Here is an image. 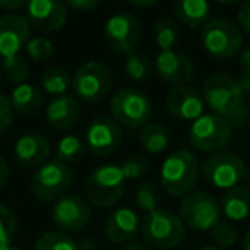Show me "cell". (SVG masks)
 Returning a JSON list of instances; mask_svg holds the SVG:
<instances>
[{
	"instance_id": "obj_1",
	"label": "cell",
	"mask_w": 250,
	"mask_h": 250,
	"mask_svg": "<svg viewBox=\"0 0 250 250\" xmlns=\"http://www.w3.org/2000/svg\"><path fill=\"white\" fill-rule=\"evenodd\" d=\"M204 103L212 113L226 118L231 125H240L247 120L249 111L245 108V94L238 79L229 74H212L206 79L202 87Z\"/></svg>"
},
{
	"instance_id": "obj_2",
	"label": "cell",
	"mask_w": 250,
	"mask_h": 250,
	"mask_svg": "<svg viewBox=\"0 0 250 250\" xmlns=\"http://www.w3.org/2000/svg\"><path fill=\"white\" fill-rule=\"evenodd\" d=\"M201 177V163L188 149H177L168 154L160 170L161 187L173 197H185L194 192Z\"/></svg>"
},
{
	"instance_id": "obj_3",
	"label": "cell",
	"mask_w": 250,
	"mask_h": 250,
	"mask_svg": "<svg viewBox=\"0 0 250 250\" xmlns=\"http://www.w3.org/2000/svg\"><path fill=\"white\" fill-rule=\"evenodd\" d=\"M184 221L180 216L168 209H154L141 219V235L147 245L154 249H175L185 238Z\"/></svg>"
},
{
	"instance_id": "obj_4",
	"label": "cell",
	"mask_w": 250,
	"mask_h": 250,
	"mask_svg": "<svg viewBox=\"0 0 250 250\" xmlns=\"http://www.w3.org/2000/svg\"><path fill=\"white\" fill-rule=\"evenodd\" d=\"M125 177L117 165H101L94 168L86 180V201L94 208H111L125 192Z\"/></svg>"
},
{
	"instance_id": "obj_5",
	"label": "cell",
	"mask_w": 250,
	"mask_h": 250,
	"mask_svg": "<svg viewBox=\"0 0 250 250\" xmlns=\"http://www.w3.org/2000/svg\"><path fill=\"white\" fill-rule=\"evenodd\" d=\"M111 118L127 129H143L149 124L153 104L147 94L134 87H122L110 100Z\"/></svg>"
},
{
	"instance_id": "obj_6",
	"label": "cell",
	"mask_w": 250,
	"mask_h": 250,
	"mask_svg": "<svg viewBox=\"0 0 250 250\" xmlns=\"http://www.w3.org/2000/svg\"><path fill=\"white\" fill-rule=\"evenodd\" d=\"M201 43L202 48L211 57L219 60H228L240 53L243 45V35L242 29L233 21L218 18L211 19L202 26Z\"/></svg>"
},
{
	"instance_id": "obj_7",
	"label": "cell",
	"mask_w": 250,
	"mask_h": 250,
	"mask_svg": "<svg viewBox=\"0 0 250 250\" xmlns=\"http://www.w3.org/2000/svg\"><path fill=\"white\" fill-rule=\"evenodd\" d=\"M178 216L185 228L194 231H211L223 218L221 204L212 194L204 190H194L182 197Z\"/></svg>"
},
{
	"instance_id": "obj_8",
	"label": "cell",
	"mask_w": 250,
	"mask_h": 250,
	"mask_svg": "<svg viewBox=\"0 0 250 250\" xmlns=\"http://www.w3.org/2000/svg\"><path fill=\"white\" fill-rule=\"evenodd\" d=\"M74 182V171L59 158L48 160L35 171L31 178V192L38 201L55 202L67 195Z\"/></svg>"
},
{
	"instance_id": "obj_9",
	"label": "cell",
	"mask_w": 250,
	"mask_h": 250,
	"mask_svg": "<svg viewBox=\"0 0 250 250\" xmlns=\"http://www.w3.org/2000/svg\"><path fill=\"white\" fill-rule=\"evenodd\" d=\"M113 86L110 67L98 60H89L77 67L72 76V93L77 100L86 103L101 101Z\"/></svg>"
},
{
	"instance_id": "obj_10",
	"label": "cell",
	"mask_w": 250,
	"mask_h": 250,
	"mask_svg": "<svg viewBox=\"0 0 250 250\" xmlns=\"http://www.w3.org/2000/svg\"><path fill=\"white\" fill-rule=\"evenodd\" d=\"M233 125L216 113H204L195 118L188 129V143L201 153H216L231 141Z\"/></svg>"
},
{
	"instance_id": "obj_11",
	"label": "cell",
	"mask_w": 250,
	"mask_h": 250,
	"mask_svg": "<svg viewBox=\"0 0 250 250\" xmlns=\"http://www.w3.org/2000/svg\"><path fill=\"white\" fill-rule=\"evenodd\" d=\"M245 173V163L240 156L229 151L211 153L201 165V175L212 187L228 190L242 184Z\"/></svg>"
},
{
	"instance_id": "obj_12",
	"label": "cell",
	"mask_w": 250,
	"mask_h": 250,
	"mask_svg": "<svg viewBox=\"0 0 250 250\" xmlns=\"http://www.w3.org/2000/svg\"><path fill=\"white\" fill-rule=\"evenodd\" d=\"M143 36V24L132 14L118 12L104 22V40L115 55H129L136 52Z\"/></svg>"
},
{
	"instance_id": "obj_13",
	"label": "cell",
	"mask_w": 250,
	"mask_h": 250,
	"mask_svg": "<svg viewBox=\"0 0 250 250\" xmlns=\"http://www.w3.org/2000/svg\"><path fill=\"white\" fill-rule=\"evenodd\" d=\"M52 221L63 233H79L91 221V206L81 195L67 194L53 202Z\"/></svg>"
},
{
	"instance_id": "obj_14",
	"label": "cell",
	"mask_w": 250,
	"mask_h": 250,
	"mask_svg": "<svg viewBox=\"0 0 250 250\" xmlns=\"http://www.w3.org/2000/svg\"><path fill=\"white\" fill-rule=\"evenodd\" d=\"M122 127L111 117H96L89 122L84 136L86 149L98 158H108L120 147Z\"/></svg>"
},
{
	"instance_id": "obj_15",
	"label": "cell",
	"mask_w": 250,
	"mask_h": 250,
	"mask_svg": "<svg viewBox=\"0 0 250 250\" xmlns=\"http://www.w3.org/2000/svg\"><path fill=\"white\" fill-rule=\"evenodd\" d=\"M31 24L18 14H5L0 18V59L9 60L18 57L31 38Z\"/></svg>"
},
{
	"instance_id": "obj_16",
	"label": "cell",
	"mask_w": 250,
	"mask_h": 250,
	"mask_svg": "<svg viewBox=\"0 0 250 250\" xmlns=\"http://www.w3.org/2000/svg\"><path fill=\"white\" fill-rule=\"evenodd\" d=\"M26 19L43 33H57L67 22V5L63 0H28Z\"/></svg>"
},
{
	"instance_id": "obj_17",
	"label": "cell",
	"mask_w": 250,
	"mask_h": 250,
	"mask_svg": "<svg viewBox=\"0 0 250 250\" xmlns=\"http://www.w3.org/2000/svg\"><path fill=\"white\" fill-rule=\"evenodd\" d=\"M154 70L161 81L171 86H184L194 77V63L185 53L177 50L160 52L154 60Z\"/></svg>"
},
{
	"instance_id": "obj_18",
	"label": "cell",
	"mask_w": 250,
	"mask_h": 250,
	"mask_svg": "<svg viewBox=\"0 0 250 250\" xmlns=\"http://www.w3.org/2000/svg\"><path fill=\"white\" fill-rule=\"evenodd\" d=\"M14 160L19 167L26 170H38L43 163H46L52 153L50 143L43 134L29 132L22 134L14 144Z\"/></svg>"
},
{
	"instance_id": "obj_19",
	"label": "cell",
	"mask_w": 250,
	"mask_h": 250,
	"mask_svg": "<svg viewBox=\"0 0 250 250\" xmlns=\"http://www.w3.org/2000/svg\"><path fill=\"white\" fill-rule=\"evenodd\" d=\"M204 98L194 87L175 86L167 94V108L173 117L180 120L194 122L201 115H204Z\"/></svg>"
},
{
	"instance_id": "obj_20",
	"label": "cell",
	"mask_w": 250,
	"mask_h": 250,
	"mask_svg": "<svg viewBox=\"0 0 250 250\" xmlns=\"http://www.w3.org/2000/svg\"><path fill=\"white\" fill-rule=\"evenodd\" d=\"M137 233H141V218L130 208L115 209L104 221V235L111 243H117V245L132 242Z\"/></svg>"
},
{
	"instance_id": "obj_21",
	"label": "cell",
	"mask_w": 250,
	"mask_h": 250,
	"mask_svg": "<svg viewBox=\"0 0 250 250\" xmlns=\"http://www.w3.org/2000/svg\"><path fill=\"white\" fill-rule=\"evenodd\" d=\"M81 115L79 101L74 94H62L55 96L48 103L45 110L46 122L52 129L57 130H67L77 124Z\"/></svg>"
},
{
	"instance_id": "obj_22",
	"label": "cell",
	"mask_w": 250,
	"mask_h": 250,
	"mask_svg": "<svg viewBox=\"0 0 250 250\" xmlns=\"http://www.w3.org/2000/svg\"><path fill=\"white\" fill-rule=\"evenodd\" d=\"M221 211L228 221H243L250 216V188L236 185L225 190L221 197Z\"/></svg>"
},
{
	"instance_id": "obj_23",
	"label": "cell",
	"mask_w": 250,
	"mask_h": 250,
	"mask_svg": "<svg viewBox=\"0 0 250 250\" xmlns=\"http://www.w3.org/2000/svg\"><path fill=\"white\" fill-rule=\"evenodd\" d=\"M211 5L209 0H177L175 2V18L187 28H199L209 21Z\"/></svg>"
},
{
	"instance_id": "obj_24",
	"label": "cell",
	"mask_w": 250,
	"mask_h": 250,
	"mask_svg": "<svg viewBox=\"0 0 250 250\" xmlns=\"http://www.w3.org/2000/svg\"><path fill=\"white\" fill-rule=\"evenodd\" d=\"M12 110L21 115H35L43 106V93L36 86L28 83L16 84L9 98Z\"/></svg>"
},
{
	"instance_id": "obj_25",
	"label": "cell",
	"mask_w": 250,
	"mask_h": 250,
	"mask_svg": "<svg viewBox=\"0 0 250 250\" xmlns=\"http://www.w3.org/2000/svg\"><path fill=\"white\" fill-rule=\"evenodd\" d=\"M139 143L147 153L160 154L170 144V132L161 124H146L139 132Z\"/></svg>"
},
{
	"instance_id": "obj_26",
	"label": "cell",
	"mask_w": 250,
	"mask_h": 250,
	"mask_svg": "<svg viewBox=\"0 0 250 250\" xmlns=\"http://www.w3.org/2000/svg\"><path fill=\"white\" fill-rule=\"evenodd\" d=\"M42 87L50 96H62L72 89V76L63 67H48L42 74Z\"/></svg>"
},
{
	"instance_id": "obj_27",
	"label": "cell",
	"mask_w": 250,
	"mask_h": 250,
	"mask_svg": "<svg viewBox=\"0 0 250 250\" xmlns=\"http://www.w3.org/2000/svg\"><path fill=\"white\" fill-rule=\"evenodd\" d=\"M154 69L153 60L147 55L141 52H132L129 55H125L124 60V70L127 74V77L136 83H144L151 77Z\"/></svg>"
},
{
	"instance_id": "obj_28",
	"label": "cell",
	"mask_w": 250,
	"mask_h": 250,
	"mask_svg": "<svg viewBox=\"0 0 250 250\" xmlns=\"http://www.w3.org/2000/svg\"><path fill=\"white\" fill-rule=\"evenodd\" d=\"M35 250H81V245L69 233L46 231L36 240Z\"/></svg>"
},
{
	"instance_id": "obj_29",
	"label": "cell",
	"mask_w": 250,
	"mask_h": 250,
	"mask_svg": "<svg viewBox=\"0 0 250 250\" xmlns=\"http://www.w3.org/2000/svg\"><path fill=\"white\" fill-rule=\"evenodd\" d=\"M86 143L76 134L70 136H63L62 139L57 143V158L63 163H76L77 160L84 156L86 153Z\"/></svg>"
},
{
	"instance_id": "obj_30",
	"label": "cell",
	"mask_w": 250,
	"mask_h": 250,
	"mask_svg": "<svg viewBox=\"0 0 250 250\" xmlns=\"http://www.w3.org/2000/svg\"><path fill=\"white\" fill-rule=\"evenodd\" d=\"M154 40L156 45L160 46L161 52H168V50H175L178 40H180V31L178 26L175 24L171 19L161 18L154 24Z\"/></svg>"
},
{
	"instance_id": "obj_31",
	"label": "cell",
	"mask_w": 250,
	"mask_h": 250,
	"mask_svg": "<svg viewBox=\"0 0 250 250\" xmlns=\"http://www.w3.org/2000/svg\"><path fill=\"white\" fill-rule=\"evenodd\" d=\"M161 202V194L160 187H158L156 182L147 180L137 187L136 190V204L139 206V209H143L144 212L154 211V209L160 208Z\"/></svg>"
},
{
	"instance_id": "obj_32",
	"label": "cell",
	"mask_w": 250,
	"mask_h": 250,
	"mask_svg": "<svg viewBox=\"0 0 250 250\" xmlns=\"http://www.w3.org/2000/svg\"><path fill=\"white\" fill-rule=\"evenodd\" d=\"M16 235H18V218L7 206L0 202V250L12 245Z\"/></svg>"
},
{
	"instance_id": "obj_33",
	"label": "cell",
	"mask_w": 250,
	"mask_h": 250,
	"mask_svg": "<svg viewBox=\"0 0 250 250\" xmlns=\"http://www.w3.org/2000/svg\"><path fill=\"white\" fill-rule=\"evenodd\" d=\"M24 50H26V53H28L29 59L35 60V62H46V60L52 59L53 53H55L53 43L50 42L48 38H42V36L29 40Z\"/></svg>"
},
{
	"instance_id": "obj_34",
	"label": "cell",
	"mask_w": 250,
	"mask_h": 250,
	"mask_svg": "<svg viewBox=\"0 0 250 250\" xmlns=\"http://www.w3.org/2000/svg\"><path fill=\"white\" fill-rule=\"evenodd\" d=\"M125 180H137L149 170V160L144 154H132L120 165Z\"/></svg>"
},
{
	"instance_id": "obj_35",
	"label": "cell",
	"mask_w": 250,
	"mask_h": 250,
	"mask_svg": "<svg viewBox=\"0 0 250 250\" xmlns=\"http://www.w3.org/2000/svg\"><path fill=\"white\" fill-rule=\"evenodd\" d=\"M4 72L9 81H12L16 84H21L29 77V65L24 57L18 55L14 59L4 60Z\"/></svg>"
},
{
	"instance_id": "obj_36",
	"label": "cell",
	"mask_w": 250,
	"mask_h": 250,
	"mask_svg": "<svg viewBox=\"0 0 250 250\" xmlns=\"http://www.w3.org/2000/svg\"><path fill=\"white\" fill-rule=\"evenodd\" d=\"M211 231L212 238L219 245V249L233 247L236 243V240H238V231H236V228L229 221H219Z\"/></svg>"
},
{
	"instance_id": "obj_37",
	"label": "cell",
	"mask_w": 250,
	"mask_h": 250,
	"mask_svg": "<svg viewBox=\"0 0 250 250\" xmlns=\"http://www.w3.org/2000/svg\"><path fill=\"white\" fill-rule=\"evenodd\" d=\"M12 113H14V110H12L9 98L0 94V136L9 129V125L12 122Z\"/></svg>"
},
{
	"instance_id": "obj_38",
	"label": "cell",
	"mask_w": 250,
	"mask_h": 250,
	"mask_svg": "<svg viewBox=\"0 0 250 250\" xmlns=\"http://www.w3.org/2000/svg\"><path fill=\"white\" fill-rule=\"evenodd\" d=\"M238 28L250 35V0H243L238 9Z\"/></svg>"
},
{
	"instance_id": "obj_39",
	"label": "cell",
	"mask_w": 250,
	"mask_h": 250,
	"mask_svg": "<svg viewBox=\"0 0 250 250\" xmlns=\"http://www.w3.org/2000/svg\"><path fill=\"white\" fill-rule=\"evenodd\" d=\"M63 2H65L67 7L74 9V11L86 12V11H91V9L98 7L103 0H63Z\"/></svg>"
},
{
	"instance_id": "obj_40",
	"label": "cell",
	"mask_w": 250,
	"mask_h": 250,
	"mask_svg": "<svg viewBox=\"0 0 250 250\" xmlns=\"http://www.w3.org/2000/svg\"><path fill=\"white\" fill-rule=\"evenodd\" d=\"M9 175H11V168L9 163L2 154H0V188L5 187V184L9 182Z\"/></svg>"
},
{
	"instance_id": "obj_41",
	"label": "cell",
	"mask_w": 250,
	"mask_h": 250,
	"mask_svg": "<svg viewBox=\"0 0 250 250\" xmlns=\"http://www.w3.org/2000/svg\"><path fill=\"white\" fill-rule=\"evenodd\" d=\"M238 83H240V87H242L243 94L250 96V70H242V76H240Z\"/></svg>"
},
{
	"instance_id": "obj_42",
	"label": "cell",
	"mask_w": 250,
	"mask_h": 250,
	"mask_svg": "<svg viewBox=\"0 0 250 250\" xmlns=\"http://www.w3.org/2000/svg\"><path fill=\"white\" fill-rule=\"evenodd\" d=\"M24 4H28V0H0V7L12 11V9H19Z\"/></svg>"
},
{
	"instance_id": "obj_43",
	"label": "cell",
	"mask_w": 250,
	"mask_h": 250,
	"mask_svg": "<svg viewBox=\"0 0 250 250\" xmlns=\"http://www.w3.org/2000/svg\"><path fill=\"white\" fill-rule=\"evenodd\" d=\"M240 65L242 70H250V46L240 52Z\"/></svg>"
},
{
	"instance_id": "obj_44",
	"label": "cell",
	"mask_w": 250,
	"mask_h": 250,
	"mask_svg": "<svg viewBox=\"0 0 250 250\" xmlns=\"http://www.w3.org/2000/svg\"><path fill=\"white\" fill-rule=\"evenodd\" d=\"M118 250H147L144 243H139V242H127L124 245H120Z\"/></svg>"
},
{
	"instance_id": "obj_45",
	"label": "cell",
	"mask_w": 250,
	"mask_h": 250,
	"mask_svg": "<svg viewBox=\"0 0 250 250\" xmlns=\"http://www.w3.org/2000/svg\"><path fill=\"white\" fill-rule=\"evenodd\" d=\"M129 4H132L134 7H139V9H146V7H151L158 2V0H127Z\"/></svg>"
},
{
	"instance_id": "obj_46",
	"label": "cell",
	"mask_w": 250,
	"mask_h": 250,
	"mask_svg": "<svg viewBox=\"0 0 250 250\" xmlns=\"http://www.w3.org/2000/svg\"><path fill=\"white\" fill-rule=\"evenodd\" d=\"M242 249H243V250H250V228L247 229L245 236H243V242H242Z\"/></svg>"
},
{
	"instance_id": "obj_47",
	"label": "cell",
	"mask_w": 250,
	"mask_h": 250,
	"mask_svg": "<svg viewBox=\"0 0 250 250\" xmlns=\"http://www.w3.org/2000/svg\"><path fill=\"white\" fill-rule=\"evenodd\" d=\"M242 184L245 185V187L250 188V168H245V173H243Z\"/></svg>"
},
{
	"instance_id": "obj_48",
	"label": "cell",
	"mask_w": 250,
	"mask_h": 250,
	"mask_svg": "<svg viewBox=\"0 0 250 250\" xmlns=\"http://www.w3.org/2000/svg\"><path fill=\"white\" fill-rule=\"evenodd\" d=\"M219 4H238V2H243V0H216Z\"/></svg>"
},
{
	"instance_id": "obj_49",
	"label": "cell",
	"mask_w": 250,
	"mask_h": 250,
	"mask_svg": "<svg viewBox=\"0 0 250 250\" xmlns=\"http://www.w3.org/2000/svg\"><path fill=\"white\" fill-rule=\"evenodd\" d=\"M197 250H223V249H219V247H211V245H208V247H201V249H197Z\"/></svg>"
},
{
	"instance_id": "obj_50",
	"label": "cell",
	"mask_w": 250,
	"mask_h": 250,
	"mask_svg": "<svg viewBox=\"0 0 250 250\" xmlns=\"http://www.w3.org/2000/svg\"><path fill=\"white\" fill-rule=\"evenodd\" d=\"M4 250H22L21 247H14V245H9L7 249H4Z\"/></svg>"
},
{
	"instance_id": "obj_51",
	"label": "cell",
	"mask_w": 250,
	"mask_h": 250,
	"mask_svg": "<svg viewBox=\"0 0 250 250\" xmlns=\"http://www.w3.org/2000/svg\"><path fill=\"white\" fill-rule=\"evenodd\" d=\"M0 81H2V70H0Z\"/></svg>"
}]
</instances>
